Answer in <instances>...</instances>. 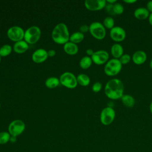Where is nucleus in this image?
<instances>
[{"mask_svg":"<svg viewBox=\"0 0 152 152\" xmlns=\"http://www.w3.org/2000/svg\"><path fill=\"white\" fill-rule=\"evenodd\" d=\"M147 54L143 50H137L132 56V60L136 65H142L147 60Z\"/></svg>","mask_w":152,"mask_h":152,"instance_id":"14","label":"nucleus"},{"mask_svg":"<svg viewBox=\"0 0 152 152\" xmlns=\"http://www.w3.org/2000/svg\"><path fill=\"white\" fill-rule=\"evenodd\" d=\"M59 80L55 77H50L45 81V86L49 88H53L59 86Z\"/></svg>","mask_w":152,"mask_h":152,"instance_id":"20","label":"nucleus"},{"mask_svg":"<svg viewBox=\"0 0 152 152\" xmlns=\"http://www.w3.org/2000/svg\"><path fill=\"white\" fill-rule=\"evenodd\" d=\"M11 135L9 132L2 131L0 132V144H5L10 141Z\"/></svg>","mask_w":152,"mask_h":152,"instance_id":"26","label":"nucleus"},{"mask_svg":"<svg viewBox=\"0 0 152 152\" xmlns=\"http://www.w3.org/2000/svg\"><path fill=\"white\" fill-rule=\"evenodd\" d=\"M150 112L152 114V102H151V103L150 104Z\"/></svg>","mask_w":152,"mask_h":152,"instance_id":"39","label":"nucleus"},{"mask_svg":"<svg viewBox=\"0 0 152 152\" xmlns=\"http://www.w3.org/2000/svg\"><path fill=\"white\" fill-rule=\"evenodd\" d=\"M41 30L40 28L36 26L28 27L24 32V40L29 44L36 43L40 39Z\"/></svg>","mask_w":152,"mask_h":152,"instance_id":"4","label":"nucleus"},{"mask_svg":"<svg viewBox=\"0 0 152 152\" xmlns=\"http://www.w3.org/2000/svg\"><path fill=\"white\" fill-rule=\"evenodd\" d=\"M24 31L20 26L11 27L7 31V36L8 38L15 42L22 40L24 36Z\"/></svg>","mask_w":152,"mask_h":152,"instance_id":"9","label":"nucleus"},{"mask_svg":"<svg viewBox=\"0 0 152 152\" xmlns=\"http://www.w3.org/2000/svg\"><path fill=\"white\" fill-rule=\"evenodd\" d=\"M84 38V33L80 31H76L73 33L69 37L70 42L74 43L75 44L80 43Z\"/></svg>","mask_w":152,"mask_h":152,"instance_id":"22","label":"nucleus"},{"mask_svg":"<svg viewBox=\"0 0 152 152\" xmlns=\"http://www.w3.org/2000/svg\"><path fill=\"white\" fill-rule=\"evenodd\" d=\"M123 2L125 3L128 4H131L135 3L137 2V1L136 0H124Z\"/></svg>","mask_w":152,"mask_h":152,"instance_id":"35","label":"nucleus"},{"mask_svg":"<svg viewBox=\"0 0 152 152\" xmlns=\"http://www.w3.org/2000/svg\"><path fill=\"white\" fill-rule=\"evenodd\" d=\"M131 58H132L129 55L126 53V54H123L121 56V58L119 59V60L122 64V65H126L130 62Z\"/></svg>","mask_w":152,"mask_h":152,"instance_id":"28","label":"nucleus"},{"mask_svg":"<svg viewBox=\"0 0 152 152\" xmlns=\"http://www.w3.org/2000/svg\"><path fill=\"white\" fill-rule=\"evenodd\" d=\"M28 48V45L25 40H20L15 42L13 46V49L17 53H23Z\"/></svg>","mask_w":152,"mask_h":152,"instance_id":"16","label":"nucleus"},{"mask_svg":"<svg viewBox=\"0 0 152 152\" xmlns=\"http://www.w3.org/2000/svg\"><path fill=\"white\" fill-rule=\"evenodd\" d=\"M124 86L122 81L118 78L109 80L104 87L105 95L111 100H118L124 95Z\"/></svg>","mask_w":152,"mask_h":152,"instance_id":"1","label":"nucleus"},{"mask_svg":"<svg viewBox=\"0 0 152 152\" xmlns=\"http://www.w3.org/2000/svg\"><path fill=\"white\" fill-rule=\"evenodd\" d=\"M106 1V3L110 4H115V3L117 2L116 0H107Z\"/></svg>","mask_w":152,"mask_h":152,"instance_id":"37","label":"nucleus"},{"mask_svg":"<svg viewBox=\"0 0 152 152\" xmlns=\"http://www.w3.org/2000/svg\"><path fill=\"white\" fill-rule=\"evenodd\" d=\"M148 21L150 24L152 26V13H150L149 17H148Z\"/></svg>","mask_w":152,"mask_h":152,"instance_id":"38","label":"nucleus"},{"mask_svg":"<svg viewBox=\"0 0 152 152\" xmlns=\"http://www.w3.org/2000/svg\"><path fill=\"white\" fill-rule=\"evenodd\" d=\"M122 65L119 59L112 58L109 59L104 67V72L106 75L113 77L118 75L122 69Z\"/></svg>","mask_w":152,"mask_h":152,"instance_id":"3","label":"nucleus"},{"mask_svg":"<svg viewBox=\"0 0 152 152\" xmlns=\"http://www.w3.org/2000/svg\"><path fill=\"white\" fill-rule=\"evenodd\" d=\"M17 140V137H14V136H12L11 135V137H10V141L11 142H15Z\"/></svg>","mask_w":152,"mask_h":152,"instance_id":"36","label":"nucleus"},{"mask_svg":"<svg viewBox=\"0 0 152 152\" xmlns=\"http://www.w3.org/2000/svg\"><path fill=\"white\" fill-rule=\"evenodd\" d=\"M64 51L69 55H75L77 53L78 51V48L77 44L71 42H68L64 45Z\"/></svg>","mask_w":152,"mask_h":152,"instance_id":"18","label":"nucleus"},{"mask_svg":"<svg viewBox=\"0 0 152 152\" xmlns=\"http://www.w3.org/2000/svg\"><path fill=\"white\" fill-rule=\"evenodd\" d=\"M69 37L68 27L63 23L58 24L52 32V38L58 44H65L69 40Z\"/></svg>","mask_w":152,"mask_h":152,"instance_id":"2","label":"nucleus"},{"mask_svg":"<svg viewBox=\"0 0 152 152\" xmlns=\"http://www.w3.org/2000/svg\"><path fill=\"white\" fill-rule=\"evenodd\" d=\"M91 58L93 62L96 65H103L109 61V55L106 50H99L94 52Z\"/></svg>","mask_w":152,"mask_h":152,"instance_id":"10","label":"nucleus"},{"mask_svg":"<svg viewBox=\"0 0 152 152\" xmlns=\"http://www.w3.org/2000/svg\"><path fill=\"white\" fill-rule=\"evenodd\" d=\"M1 56H0V62H1Z\"/></svg>","mask_w":152,"mask_h":152,"instance_id":"41","label":"nucleus"},{"mask_svg":"<svg viewBox=\"0 0 152 152\" xmlns=\"http://www.w3.org/2000/svg\"><path fill=\"white\" fill-rule=\"evenodd\" d=\"M114 12L115 15H121L124 12V6L121 4L116 2L113 5Z\"/></svg>","mask_w":152,"mask_h":152,"instance_id":"27","label":"nucleus"},{"mask_svg":"<svg viewBox=\"0 0 152 152\" xmlns=\"http://www.w3.org/2000/svg\"><path fill=\"white\" fill-rule=\"evenodd\" d=\"M102 88V84L100 82H96L92 86V90L95 93L99 92Z\"/></svg>","mask_w":152,"mask_h":152,"instance_id":"30","label":"nucleus"},{"mask_svg":"<svg viewBox=\"0 0 152 152\" xmlns=\"http://www.w3.org/2000/svg\"><path fill=\"white\" fill-rule=\"evenodd\" d=\"M116 116L115 110L110 106L106 107L102 109L100 115V120L101 123L104 125H109L111 124Z\"/></svg>","mask_w":152,"mask_h":152,"instance_id":"6","label":"nucleus"},{"mask_svg":"<svg viewBox=\"0 0 152 152\" xmlns=\"http://www.w3.org/2000/svg\"><path fill=\"white\" fill-rule=\"evenodd\" d=\"M126 35V31L122 27L115 26L110 30V38L116 42H121L124 40Z\"/></svg>","mask_w":152,"mask_h":152,"instance_id":"11","label":"nucleus"},{"mask_svg":"<svg viewBox=\"0 0 152 152\" xmlns=\"http://www.w3.org/2000/svg\"><path fill=\"white\" fill-rule=\"evenodd\" d=\"M122 104L128 107H132L135 105L134 98L129 94H124L121 98Z\"/></svg>","mask_w":152,"mask_h":152,"instance_id":"19","label":"nucleus"},{"mask_svg":"<svg viewBox=\"0 0 152 152\" xmlns=\"http://www.w3.org/2000/svg\"><path fill=\"white\" fill-rule=\"evenodd\" d=\"M48 57V51L42 48L36 50L32 54V60L37 64L43 62L47 59Z\"/></svg>","mask_w":152,"mask_h":152,"instance_id":"13","label":"nucleus"},{"mask_svg":"<svg viewBox=\"0 0 152 152\" xmlns=\"http://www.w3.org/2000/svg\"><path fill=\"white\" fill-rule=\"evenodd\" d=\"M150 67L152 69V59L150 62Z\"/></svg>","mask_w":152,"mask_h":152,"instance_id":"40","label":"nucleus"},{"mask_svg":"<svg viewBox=\"0 0 152 152\" xmlns=\"http://www.w3.org/2000/svg\"><path fill=\"white\" fill-rule=\"evenodd\" d=\"M146 8L149 11V12L152 13V1H150L147 3Z\"/></svg>","mask_w":152,"mask_h":152,"instance_id":"32","label":"nucleus"},{"mask_svg":"<svg viewBox=\"0 0 152 152\" xmlns=\"http://www.w3.org/2000/svg\"><path fill=\"white\" fill-rule=\"evenodd\" d=\"M92 59L91 57L88 56H86L83 57L80 61V66L83 69L88 68L92 64Z\"/></svg>","mask_w":152,"mask_h":152,"instance_id":"23","label":"nucleus"},{"mask_svg":"<svg viewBox=\"0 0 152 152\" xmlns=\"http://www.w3.org/2000/svg\"><path fill=\"white\" fill-rule=\"evenodd\" d=\"M26 128L24 122L20 119L12 121L8 126V132L12 136L17 137L21 134Z\"/></svg>","mask_w":152,"mask_h":152,"instance_id":"8","label":"nucleus"},{"mask_svg":"<svg viewBox=\"0 0 152 152\" xmlns=\"http://www.w3.org/2000/svg\"><path fill=\"white\" fill-rule=\"evenodd\" d=\"M94 51H93V49H87V50H86V53L88 55V56H92L93 55V54L94 53Z\"/></svg>","mask_w":152,"mask_h":152,"instance_id":"34","label":"nucleus"},{"mask_svg":"<svg viewBox=\"0 0 152 152\" xmlns=\"http://www.w3.org/2000/svg\"><path fill=\"white\" fill-rule=\"evenodd\" d=\"M113 5L114 4H106V5L105 7V10L107 14L111 15H114L115 12H114V8H113Z\"/></svg>","mask_w":152,"mask_h":152,"instance_id":"29","label":"nucleus"},{"mask_svg":"<svg viewBox=\"0 0 152 152\" xmlns=\"http://www.w3.org/2000/svg\"><path fill=\"white\" fill-rule=\"evenodd\" d=\"M103 24L104 26V27L107 29H112L113 27H115V21L114 19L110 17V16H108L106 17L104 20H103Z\"/></svg>","mask_w":152,"mask_h":152,"instance_id":"24","label":"nucleus"},{"mask_svg":"<svg viewBox=\"0 0 152 152\" xmlns=\"http://www.w3.org/2000/svg\"><path fill=\"white\" fill-rule=\"evenodd\" d=\"M59 81L62 85L69 88H74L78 84L77 77L70 72H65L61 74Z\"/></svg>","mask_w":152,"mask_h":152,"instance_id":"7","label":"nucleus"},{"mask_svg":"<svg viewBox=\"0 0 152 152\" xmlns=\"http://www.w3.org/2000/svg\"><path fill=\"white\" fill-rule=\"evenodd\" d=\"M80 32L84 33H86L88 31H89V26L87 24H84L80 26Z\"/></svg>","mask_w":152,"mask_h":152,"instance_id":"31","label":"nucleus"},{"mask_svg":"<svg viewBox=\"0 0 152 152\" xmlns=\"http://www.w3.org/2000/svg\"><path fill=\"white\" fill-rule=\"evenodd\" d=\"M150 13L145 7H139L135 10L134 12V17L140 20H144L148 18Z\"/></svg>","mask_w":152,"mask_h":152,"instance_id":"15","label":"nucleus"},{"mask_svg":"<svg viewBox=\"0 0 152 152\" xmlns=\"http://www.w3.org/2000/svg\"><path fill=\"white\" fill-rule=\"evenodd\" d=\"M12 51V47L11 45L6 44L0 48V56H6L9 55Z\"/></svg>","mask_w":152,"mask_h":152,"instance_id":"25","label":"nucleus"},{"mask_svg":"<svg viewBox=\"0 0 152 152\" xmlns=\"http://www.w3.org/2000/svg\"><path fill=\"white\" fill-rule=\"evenodd\" d=\"M77 83L82 86H87L90 83L89 77L85 74H80L77 77Z\"/></svg>","mask_w":152,"mask_h":152,"instance_id":"21","label":"nucleus"},{"mask_svg":"<svg viewBox=\"0 0 152 152\" xmlns=\"http://www.w3.org/2000/svg\"><path fill=\"white\" fill-rule=\"evenodd\" d=\"M89 31L95 39L103 40L106 35V28L103 24L98 21H94L89 26Z\"/></svg>","mask_w":152,"mask_h":152,"instance_id":"5","label":"nucleus"},{"mask_svg":"<svg viewBox=\"0 0 152 152\" xmlns=\"http://www.w3.org/2000/svg\"><path fill=\"white\" fill-rule=\"evenodd\" d=\"M105 0H86L84 2L86 8L90 11H99L104 8L106 5Z\"/></svg>","mask_w":152,"mask_h":152,"instance_id":"12","label":"nucleus"},{"mask_svg":"<svg viewBox=\"0 0 152 152\" xmlns=\"http://www.w3.org/2000/svg\"><path fill=\"white\" fill-rule=\"evenodd\" d=\"M55 54H56V52L55 50L50 49L48 51V56L49 57H53L55 55Z\"/></svg>","mask_w":152,"mask_h":152,"instance_id":"33","label":"nucleus"},{"mask_svg":"<svg viewBox=\"0 0 152 152\" xmlns=\"http://www.w3.org/2000/svg\"><path fill=\"white\" fill-rule=\"evenodd\" d=\"M110 52L113 58L119 59L124 54L123 46L119 43H115L111 47Z\"/></svg>","mask_w":152,"mask_h":152,"instance_id":"17","label":"nucleus"},{"mask_svg":"<svg viewBox=\"0 0 152 152\" xmlns=\"http://www.w3.org/2000/svg\"><path fill=\"white\" fill-rule=\"evenodd\" d=\"M0 107H1V104H0Z\"/></svg>","mask_w":152,"mask_h":152,"instance_id":"42","label":"nucleus"}]
</instances>
